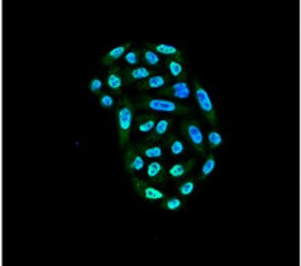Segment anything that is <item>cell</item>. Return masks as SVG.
<instances>
[{
    "label": "cell",
    "instance_id": "1",
    "mask_svg": "<svg viewBox=\"0 0 301 266\" xmlns=\"http://www.w3.org/2000/svg\"><path fill=\"white\" fill-rule=\"evenodd\" d=\"M114 118H115V126H117V133H118V142L121 150L129 143L131 133L133 130V122H135V104L128 97L122 96L119 97L115 106H114Z\"/></svg>",
    "mask_w": 301,
    "mask_h": 266
},
{
    "label": "cell",
    "instance_id": "2",
    "mask_svg": "<svg viewBox=\"0 0 301 266\" xmlns=\"http://www.w3.org/2000/svg\"><path fill=\"white\" fill-rule=\"evenodd\" d=\"M135 104V108L137 110L151 111L154 114H172V115H190L193 112L192 107L188 104H183L179 101L171 100L167 97H150V96H142L137 99Z\"/></svg>",
    "mask_w": 301,
    "mask_h": 266
},
{
    "label": "cell",
    "instance_id": "3",
    "mask_svg": "<svg viewBox=\"0 0 301 266\" xmlns=\"http://www.w3.org/2000/svg\"><path fill=\"white\" fill-rule=\"evenodd\" d=\"M181 130L182 135L188 139V142L190 143L192 148L199 154L200 157L207 156V148H206V139L204 133L201 130L200 124L197 120L193 118H186L181 122Z\"/></svg>",
    "mask_w": 301,
    "mask_h": 266
},
{
    "label": "cell",
    "instance_id": "4",
    "mask_svg": "<svg viewBox=\"0 0 301 266\" xmlns=\"http://www.w3.org/2000/svg\"><path fill=\"white\" fill-rule=\"evenodd\" d=\"M193 89H194V97H196V101L199 104L201 114L204 115V118L208 121L212 126H217L218 125L217 110H215V106L211 100L208 92L206 90V88L197 79H193Z\"/></svg>",
    "mask_w": 301,
    "mask_h": 266
},
{
    "label": "cell",
    "instance_id": "5",
    "mask_svg": "<svg viewBox=\"0 0 301 266\" xmlns=\"http://www.w3.org/2000/svg\"><path fill=\"white\" fill-rule=\"evenodd\" d=\"M131 184H132V189L135 190V193L139 194L142 198H145L147 201H161L167 197V194L164 192H161L160 189H157L149 182L142 180V179H139L133 175H132V179H131Z\"/></svg>",
    "mask_w": 301,
    "mask_h": 266
},
{
    "label": "cell",
    "instance_id": "6",
    "mask_svg": "<svg viewBox=\"0 0 301 266\" xmlns=\"http://www.w3.org/2000/svg\"><path fill=\"white\" fill-rule=\"evenodd\" d=\"M157 94L160 97H171V99H178V100H188L192 94L190 86L186 81H176V82L167 85L164 88L158 89Z\"/></svg>",
    "mask_w": 301,
    "mask_h": 266
},
{
    "label": "cell",
    "instance_id": "7",
    "mask_svg": "<svg viewBox=\"0 0 301 266\" xmlns=\"http://www.w3.org/2000/svg\"><path fill=\"white\" fill-rule=\"evenodd\" d=\"M124 150H125V153H124V165H125L127 172L132 175L140 172L146 166V162H145L143 157L139 154L136 147L129 142L128 144L124 147Z\"/></svg>",
    "mask_w": 301,
    "mask_h": 266
},
{
    "label": "cell",
    "instance_id": "8",
    "mask_svg": "<svg viewBox=\"0 0 301 266\" xmlns=\"http://www.w3.org/2000/svg\"><path fill=\"white\" fill-rule=\"evenodd\" d=\"M173 128V121L171 118H160L155 122L153 130L146 135V139L143 142L146 143H158L163 142L171 132Z\"/></svg>",
    "mask_w": 301,
    "mask_h": 266
},
{
    "label": "cell",
    "instance_id": "9",
    "mask_svg": "<svg viewBox=\"0 0 301 266\" xmlns=\"http://www.w3.org/2000/svg\"><path fill=\"white\" fill-rule=\"evenodd\" d=\"M155 71L150 67H143V65H136V67H127L122 70L124 75V82L125 83H135L142 82L147 79L149 76L154 75Z\"/></svg>",
    "mask_w": 301,
    "mask_h": 266
},
{
    "label": "cell",
    "instance_id": "10",
    "mask_svg": "<svg viewBox=\"0 0 301 266\" xmlns=\"http://www.w3.org/2000/svg\"><path fill=\"white\" fill-rule=\"evenodd\" d=\"M124 75L122 70L115 65H110L107 75H106V86L113 94H121L124 89Z\"/></svg>",
    "mask_w": 301,
    "mask_h": 266
},
{
    "label": "cell",
    "instance_id": "11",
    "mask_svg": "<svg viewBox=\"0 0 301 266\" xmlns=\"http://www.w3.org/2000/svg\"><path fill=\"white\" fill-rule=\"evenodd\" d=\"M171 79H172V78H171L168 73L155 72L154 75L149 76V78L145 79V81L137 82V85L135 86V89L142 90V92H145V90H153V89H161V88L167 86Z\"/></svg>",
    "mask_w": 301,
    "mask_h": 266
},
{
    "label": "cell",
    "instance_id": "12",
    "mask_svg": "<svg viewBox=\"0 0 301 266\" xmlns=\"http://www.w3.org/2000/svg\"><path fill=\"white\" fill-rule=\"evenodd\" d=\"M158 120V115L154 112H145L135 117L133 122V129L137 135H149L153 128H154L155 122Z\"/></svg>",
    "mask_w": 301,
    "mask_h": 266
},
{
    "label": "cell",
    "instance_id": "13",
    "mask_svg": "<svg viewBox=\"0 0 301 266\" xmlns=\"http://www.w3.org/2000/svg\"><path fill=\"white\" fill-rule=\"evenodd\" d=\"M145 46L151 49L158 55H164L165 58H175V60H179V61L185 63V55H183L182 50L176 46L165 45V43H146Z\"/></svg>",
    "mask_w": 301,
    "mask_h": 266
},
{
    "label": "cell",
    "instance_id": "14",
    "mask_svg": "<svg viewBox=\"0 0 301 266\" xmlns=\"http://www.w3.org/2000/svg\"><path fill=\"white\" fill-rule=\"evenodd\" d=\"M194 166H196V160H188V161H182V162H176L167 171V177H169L172 180H181L192 171Z\"/></svg>",
    "mask_w": 301,
    "mask_h": 266
},
{
    "label": "cell",
    "instance_id": "15",
    "mask_svg": "<svg viewBox=\"0 0 301 266\" xmlns=\"http://www.w3.org/2000/svg\"><path fill=\"white\" fill-rule=\"evenodd\" d=\"M147 179L155 184H164L167 182V171L165 166L158 161H151L146 168Z\"/></svg>",
    "mask_w": 301,
    "mask_h": 266
},
{
    "label": "cell",
    "instance_id": "16",
    "mask_svg": "<svg viewBox=\"0 0 301 266\" xmlns=\"http://www.w3.org/2000/svg\"><path fill=\"white\" fill-rule=\"evenodd\" d=\"M133 146L136 147V150L139 151V154L151 160H157L164 156V150L163 147L157 143H146V142H137Z\"/></svg>",
    "mask_w": 301,
    "mask_h": 266
},
{
    "label": "cell",
    "instance_id": "17",
    "mask_svg": "<svg viewBox=\"0 0 301 266\" xmlns=\"http://www.w3.org/2000/svg\"><path fill=\"white\" fill-rule=\"evenodd\" d=\"M164 64L171 78L176 81H186V68H185L183 61L175 60V58H165Z\"/></svg>",
    "mask_w": 301,
    "mask_h": 266
},
{
    "label": "cell",
    "instance_id": "18",
    "mask_svg": "<svg viewBox=\"0 0 301 266\" xmlns=\"http://www.w3.org/2000/svg\"><path fill=\"white\" fill-rule=\"evenodd\" d=\"M131 47H132V43L128 42V43H125V45H121V46H117V47H114V49H111L109 53H106V54L101 57V64L106 65V67L113 65L115 61H117V60H119L121 57H124L125 53L128 52Z\"/></svg>",
    "mask_w": 301,
    "mask_h": 266
},
{
    "label": "cell",
    "instance_id": "19",
    "mask_svg": "<svg viewBox=\"0 0 301 266\" xmlns=\"http://www.w3.org/2000/svg\"><path fill=\"white\" fill-rule=\"evenodd\" d=\"M163 143L169 150L172 157H181L185 153V143L172 132L163 140Z\"/></svg>",
    "mask_w": 301,
    "mask_h": 266
},
{
    "label": "cell",
    "instance_id": "20",
    "mask_svg": "<svg viewBox=\"0 0 301 266\" xmlns=\"http://www.w3.org/2000/svg\"><path fill=\"white\" fill-rule=\"evenodd\" d=\"M140 55H142V60L146 63V65H149L150 68L153 70H161L163 68V60L161 57L157 54L155 52H153L151 49L143 46L140 49Z\"/></svg>",
    "mask_w": 301,
    "mask_h": 266
},
{
    "label": "cell",
    "instance_id": "21",
    "mask_svg": "<svg viewBox=\"0 0 301 266\" xmlns=\"http://www.w3.org/2000/svg\"><path fill=\"white\" fill-rule=\"evenodd\" d=\"M215 166H217V158H215V156H214L212 153L207 154V157H206V161H204V164H203V166H201L200 175H199V180L201 182V180L207 179V177H208V176L214 172Z\"/></svg>",
    "mask_w": 301,
    "mask_h": 266
},
{
    "label": "cell",
    "instance_id": "22",
    "mask_svg": "<svg viewBox=\"0 0 301 266\" xmlns=\"http://www.w3.org/2000/svg\"><path fill=\"white\" fill-rule=\"evenodd\" d=\"M161 207L164 210H168V211L176 212L185 207V200H183V197H175V195L169 197V195H167L164 200H161Z\"/></svg>",
    "mask_w": 301,
    "mask_h": 266
},
{
    "label": "cell",
    "instance_id": "23",
    "mask_svg": "<svg viewBox=\"0 0 301 266\" xmlns=\"http://www.w3.org/2000/svg\"><path fill=\"white\" fill-rule=\"evenodd\" d=\"M176 190H178L179 195L183 197V198L189 197L196 190V180L194 179H186V180H183V182H181L176 186Z\"/></svg>",
    "mask_w": 301,
    "mask_h": 266
},
{
    "label": "cell",
    "instance_id": "24",
    "mask_svg": "<svg viewBox=\"0 0 301 266\" xmlns=\"http://www.w3.org/2000/svg\"><path fill=\"white\" fill-rule=\"evenodd\" d=\"M204 139L207 140V147H208L210 150L219 148V147L224 144V138H222V135L219 133L218 130H215V129L210 130V132L207 133V138Z\"/></svg>",
    "mask_w": 301,
    "mask_h": 266
},
{
    "label": "cell",
    "instance_id": "25",
    "mask_svg": "<svg viewBox=\"0 0 301 266\" xmlns=\"http://www.w3.org/2000/svg\"><path fill=\"white\" fill-rule=\"evenodd\" d=\"M125 63L131 67H136L142 61V55H140V49H129L128 52L124 55Z\"/></svg>",
    "mask_w": 301,
    "mask_h": 266
},
{
    "label": "cell",
    "instance_id": "26",
    "mask_svg": "<svg viewBox=\"0 0 301 266\" xmlns=\"http://www.w3.org/2000/svg\"><path fill=\"white\" fill-rule=\"evenodd\" d=\"M115 103H117V100H115V97H114L111 93L101 92L100 94H99V104H100V107H103V108L110 110V108H113V107L115 106Z\"/></svg>",
    "mask_w": 301,
    "mask_h": 266
},
{
    "label": "cell",
    "instance_id": "27",
    "mask_svg": "<svg viewBox=\"0 0 301 266\" xmlns=\"http://www.w3.org/2000/svg\"><path fill=\"white\" fill-rule=\"evenodd\" d=\"M103 89H104V81L100 79V78H97V76L92 78L91 82H89V90L93 94H100L103 92Z\"/></svg>",
    "mask_w": 301,
    "mask_h": 266
}]
</instances>
